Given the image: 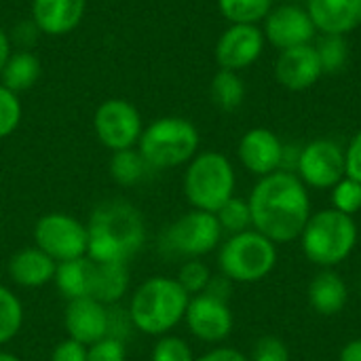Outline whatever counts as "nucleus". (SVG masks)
<instances>
[{"instance_id": "nucleus-9", "label": "nucleus", "mask_w": 361, "mask_h": 361, "mask_svg": "<svg viewBox=\"0 0 361 361\" xmlns=\"http://www.w3.org/2000/svg\"><path fill=\"white\" fill-rule=\"evenodd\" d=\"M222 239V228L216 214L192 209L171 222L161 239L163 247L171 256L201 258L216 250Z\"/></svg>"}, {"instance_id": "nucleus-15", "label": "nucleus", "mask_w": 361, "mask_h": 361, "mask_svg": "<svg viewBox=\"0 0 361 361\" xmlns=\"http://www.w3.org/2000/svg\"><path fill=\"white\" fill-rule=\"evenodd\" d=\"M63 328L68 338L89 347L108 336V307L95 298L68 300L63 311Z\"/></svg>"}, {"instance_id": "nucleus-23", "label": "nucleus", "mask_w": 361, "mask_h": 361, "mask_svg": "<svg viewBox=\"0 0 361 361\" xmlns=\"http://www.w3.org/2000/svg\"><path fill=\"white\" fill-rule=\"evenodd\" d=\"M91 275H93V260L89 256H82V258L59 262L55 269L53 283L66 300L91 298Z\"/></svg>"}, {"instance_id": "nucleus-30", "label": "nucleus", "mask_w": 361, "mask_h": 361, "mask_svg": "<svg viewBox=\"0 0 361 361\" xmlns=\"http://www.w3.org/2000/svg\"><path fill=\"white\" fill-rule=\"evenodd\" d=\"M216 218L220 222V228L222 233H231V235H239V233H245L250 231L252 226V212H250V205L247 201L243 199H228L218 212H216Z\"/></svg>"}, {"instance_id": "nucleus-17", "label": "nucleus", "mask_w": 361, "mask_h": 361, "mask_svg": "<svg viewBox=\"0 0 361 361\" xmlns=\"http://www.w3.org/2000/svg\"><path fill=\"white\" fill-rule=\"evenodd\" d=\"M239 161L243 167L260 178L271 176L281 169V157H283V144L281 140L264 127L250 129L241 142H239Z\"/></svg>"}, {"instance_id": "nucleus-20", "label": "nucleus", "mask_w": 361, "mask_h": 361, "mask_svg": "<svg viewBox=\"0 0 361 361\" xmlns=\"http://www.w3.org/2000/svg\"><path fill=\"white\" fill-rule=\"evenodd\" d=\"M55 269L57 262L36 245L15 252L8 258V267H6L11 281L25 290H36L51 283L55 279Z\"/></svg>"}, {"instance_id": "nucleus-22", "label": "nucleus", "mask_w": 361, "mask_h": 361, "mask_svg": "<svg viewBox=\"0 0 361 361\" xmlns=\"http://www.w3.org/2000/svg\"><path fill=\"white\" fill-rule=\"evenodd\" d=\"M349 300L347 283L332 271L319 273L309 286V305L315 313L330 317L338 315Z\"/></svg>"}, {"instance_id": "nucleus-37", "label": "nucleus", "mask_w": 361, "mask_h": 361, "mask_svg": "<svg viewBox=\"0 0 361 361\" xmlns=\"http://www.w3.org/2000/svg\"><path fill=\"white\" fill-rule=\"evenodd\" d=\"M129 330H135L131 324L129 311H125L116 305H110L108 307V336L125 343V336L129 334Z\"/></svg>"}, {"instance_id": "nucleus-27", "label": "nucleus", "mask_w": 361, "mask_h": 361, "mask_svg": "<svg viewBox=\"0 0 361 361\" xmlns=\"http://www.w3.org/2000/svg\"><path fill=\"white\" fill-rule=\"evenodd\" d=\"M23 326V305L13 290L0 283V349L11 343Z\"/></svg>"}, {"instance_id": "nucleus-12", "label": "nucleus", "mask_w": 361, "mask_h": 361, "mask_svg": "<svg viewBox=\"0 0 361 361\" xmlns=\"http://www.w3.org/2000/svg\"><path fill=\"white\" fill-rule=\"evenodd\" d=\"M264 49V34L258 25L231 23L222 32L216 44V61L220 70H245L250 68Z\"/></svg>"}, {"instance_id": "nucleus-16", "label": "nucleus", "mask_w": 361, "mask_h": 361, "mask_svg": "<svg viewBox=\"0 0 361 361\" xmlns=\"http://www.w3.org/2000/svg\"><path fill=\"white\" fill-rule=\"evenodd\" d=\"M324 74L313 44H300L279 53L275 61V78L288 91H307Z\"/></svg>"}, {"instance_id": "nucleus-36", "label": "nucleus", "mask_w": 361, "mask_h": 361, "mask_svg": "<svg viewBox=\"0 0 361 361\" xmlns=\"http://www.w3.org/2000/svg\"><path fill=\"white\" fill-rule=\"evenodd\" d=\"M250 361H290V351L277 336H264L256 343Z\"/></svg>"}, {"instance_id": "nucleus-35", "label": "nucleus", "mask_w": 361, "mask_h": 361, "mask_svg": "<svg viewBox=\"0 0 361 361\" xmlns=\"http://www.w3.org/2000/svg\"><path fill=\"white\" fill-rule=\"evenodd\" d=\"M87 361H127L125 343L112 336H104L102 341L87 347Z\"/></svg>"}, {"instance_id": "nucleus-40", "label": "nucleus", "mask_w": 361, "mask_h": 361, "mask_svg": "<svg viewBox=\"0 0 361 361\" xmlns=\"http://www.w3.org/2000/svg\"><path fill=\"white\" fill-rule=\"evenodd\" d=\"M231 292H233V281L220 273V275H212V279H209V283H207V288H205V292H203V294H207V296H214V298H218V300L228 302Z\"/></svg>"}, {"instance_id": "nucleus-4", "label": "nucleus", "mask_w": 361, "mask_h": 361, "mask_svg": "<svg viewBox=\"0 0 361 361\" xmlns=\"http://www.w3.org/2000/svg\"><path fill=\"white\" fill-rule=\"evenodd\" d=\"M137 150L150 169H173L195 159L199 150V131L188 118L163 116L144 127Z\"/></svg>"}, {"instance_id": "nucleus-6", "label": "nucleus", "mask_w": 361, "mask_h": 361, "mask_svg": "<svg viewBox=\"0 0 361 361\" xmlns=\"http://www.w3.org/2000/svg\"><path fill=\"white\" fill-rule=\"evenodd\" d=\"M184 195L195 209L216 214L235 197V169L222 152H201L184 173Z\"/></svg>"}, {"instance_id": "nucleus-2", "label": "nucleus", "mask_w": 361, "mask_h": 361, "mask_svg": "<svg viewBox=\"0 0 361 361\" xmlns=\"http://www.w3.org/2000/svg\"><path fill=\"white\" fill-rule=\"evenodd\" d=\"M87 256L95 262L129 264L146 243V222L142 212L125 199L102 201L87 222Z\"/></svg>"}, {"instance_id": "nucleus-7", "label": "nucleus", "mask_w": 361, "mask_h": 361, "mask_svg": "<svg viewBox=\"0 0 361 361\" xmlns=\"http://www.w3.org/2000/svg\"><path fill=\"white\" fill-rule=\"evenodd\" d=\"M277 264V247L258 231L231 235L218 254V267L233 283L262 281Z\"/></svg>"}, {"instance_id": "nucleus-42", "label": "nucleus", "mask_w": 361, "mask_h": 361, "mask_svg": "<svg viewBox=\"0 0 361 361\" xmlns=\"http://www.w3.org/2000/svg\"><path fill=\"white\" fill-rule=\"evenodd\" d=\"M338 361H361V338L347 343L338 355Z\"/></svg>"}, {"instance_id": "nucleus-13", "label": "nucleus", "mask_w": 361, "mask_h": 361, "mask_svg": "<svg viewBox=\"0 0 361 361\" xmlns=\"http://www.w3.org/2000/svg\"><path fill=\"white\" fill-rule=\"evenodd\" d=\"M190 334L203 343H222L233 332V313L228 302L207 294L192 296L184 315Z\"/></svg>"}, {"instance_id": "nucleus-38", "label": "nucleus", "mask_w": 361, "mask_h": 361, "mask_svg": "<svg viewBox=\"0 0 361 361\" xmlns=\"http://www.w3.org/2000/svg\"><path fill=\"white\" fill-rule=\"evenodd\" d=\"M345 178H351L361 184V131L353 135L345 152Z\"/></svg>"}, {"instance_id": "nucleus-25", "label": "nucleus", "mask_w": 361, "mask_h": 361, "mask_svg": "<svg viewBox=\"0 0 361 361\" xmlns=\"http://www.w3.org/2000/svg\"><path fill=\"white\" fill-rule=\"evenodd\" d=\"M110 176L118 186H135L140 184L150 169V165L144 161L142 152L135 148H127V150H116L110 157Z\"/></svg>"}, {"instance_id": "nucleus-21", "label": "nucleus", "mask_w": 361, "mask_h": 361, "mask_svg": "<svg viewBox=\"0 0 361 361\" xmlns=\"http://www.w3.org/2000/svg\"><path fill=\"white\" fill-rule=\"evenodd\" d=\"M129 269L127 264L114 262H95L91 275V298L110 307L116 305L129 292Z\"/></svg>"}, {"instance_id": "nucleus-11", "label": "nucleus", "mask_w": 361, "mask_h": 361, "mask_svg": "<svg viewBox=\"0 0 361 361\" xmlns=\"http://www.w3.org/2000/svg\"><path fill=\"white\" fill-rule=\"evenodd\" d=\"M296 171L305 186L334 188L345 178V150L332 140H315L300 150Z\"/></svg>"}, {"instance_id": "nucleus-14", "label": "nucleus", "mask_w": 361, "mask_h": 361, "mask_svg": "<svg viewBox=\"0 0 361 361\" xmlns=\"http://www.w3.org/2000/svg\"><path fill=\"white\" fill-rule=\"evenodd\" d=\"M264 38L286 51L300 44H311L315 25L307 13V8L298 4H281L277 8H271V13L264 17Z\"/></svg>"}, {"instance_id": "nucleus-44", "label": "nucleus", "mask_w": 361, "mask_h": 361, "mask_svg": "<svg viewBox=\"0 0 361 361\" xmlns=\"http://www.w3.org/2000/svg\"><path fill=\"white\" fill-rule=\"evenodd\" d=\"M0 361H21L17 355H13V353H8V351H2L0 349Z\"/></svg>"}, {"instance_id": "nucleus-41", "label": "nucleus", "mask_w": 361, "mask_h": 361, "mask_svg": "<svg viewBox=\"0 0 361 361\" xmlns=\"http://www.w3.org/2000/svg\"><path fill=\"white\" fill-rule=\"evenodd\" d=\"M195 361H250L241 351L237 349H231V347H218V349H212L207 351L205 355H201L199 360Z\"/></svg>"}, {"instance_id": "nucleus-28", "label": "nucleus", "mask_w": 361, "mask_h": 361, "mask_svg": "<svg viewBox=\"0 0 361 361\" xmlns=\"http://www.w3.org/2000/svg\"><path fill=\"white\" fill-rule=\"evenodd\" d=\"M218 8L231 23L256 25L271 13L273 0H218Z\"/></svg>"}, {"instance_id": "nucleus-43", "label": "nucleus", "mask_w": 361, "mask_h": 361, "mask_svg": "<svg viewBox=\"0 0 361 361\" xmlns=\"http://www.w3.org/2000/svg\"><path fill=\"white\" fill-rule=\"evenodd\" d=\"M11 53H13V51H11V36L0 27V74H2L4 63H6V59H8Z\"/></svg>"}, {"instance_id": "nucleus-3", "label": "nucleus", "mask_w": 361, "mask_h": 361, "mask_svg": "<svg viewBox=\"0 0 361 361\" xmlns=\"http://www.w3.org/2000/svg\"><path fill=\"white\" fill-rule=\"evenodd\" d=\"M190 296L171 277H150L142 281L129 300V317L137 332L146 336H165L184 322Z\"/></svg>"}, {"instance_id": "nucleus-1", "label": "nucleus", "mask_w": 361, "mask_h": 361, "mask_svg": "<svg viewBox=\"0 0 361 361\" xmlns=\"http://www.w3.org/2000/svg\"><path fill=\"white\" fill-rule=\"evenodd\" d=\"M247 205L254 231L271 239L275 245L298 239L311 218L307 186L290 171H275L260 178Z\"/></svg>"}, {"instance_id": "nucleus-39", "label": "nucleus", "mask_w": 361, "mask_h": 361, "mask_svg": "<svg viewBox=\"0 0 361 361\" xmlns=\"http://www.w3.org/2000/svg\"><path fill=\"white\" fill-rule=\"evenodd\" d=\"M51 361H87V347L72 338H66L55 345Z\"/></svg>"}, {"instance_id": "nucleus-32", "label": "nucleus", "mask_w": 361, "mask_h": 361, "mask_svg": "<svg viewBox=\"0 0 361 361\" xmlns=\"http://www.w3.org/2000/svg\"><path fill=\"white\" fill-rule=\"evenodd\" d=\"M150 361H195L190 345L180 336H159L157 345L150 351Z\"/></svg>"}, {"instance_id": "nucleus-31", "label": "nucleus", "mask_w": 361, "mask_h": 361, "mask_svg": "<svg viewBox=\"0 0 361 361\" xmlns=\"http://www.w3.org/2000/svg\"><path fill=\"white\" fill-rule=\"evenodd\" d=\"M209 279H212V271H209V267H207L203 260H199V258L186 260V262L180 267L178 277H176V281L182 286V290H184L190 298L203 294L205 288H207V283H209Z\"/></svg>"}, {"instance_id": "nucleus-8", "label": "nucleus", "mask_w": 361, "mask_h": 361, "mask_svg": "<svg viewBox=\"0 0 361 361\" xmlns=\"http://www.w3.org/2000/svg\"><path fill=\"white\" fill-rule=\"evenodd\" d=\"M32 237H34V245L42 250L47 256H51L57 264L87 256V247H89L87 224H82L78 218L70 214L51 212L40 216L34 224Z\"/></svg>"}, {"instance_id": "nucleus-29", "label": "nucleus", "mask_w": 361, "mask_h": 361, "mask_svg": "<svg viewBox=\"0 0 361 361\" xmlns=\"http://www.w3.org/2000/svg\"><path fill=\"white\" fill-rule=\"evenodd\" d=\"M319 63L324 74H334L341 72L349 59V44L345 36H334V34H324L322 40L315 44Z\"/></svg>"}, {"instance_id": "nucleus-26", "label": "nucleus", "mask_w": 361, "mask_h": 361, "mask_svg": "<svg viewBox=\"0 0 361 361\" xmlns=\"http://www.w3.org/2000/svg\"><path fill=\"white\" fill-rule=\"evenodd\" d=\"M209 91H212L214 104L226 112L237 110L245 97V85H243L241 76L233 70H218L216 76L212 78Z\"/></svg>"}, {"instance_id": "nucleus-33", "label": "nucleus", "mask_w": 361, "mask_h": 361, "mask_svg": "<svg viewBox=\"0 0 361 361\" xmlns=\"http://www.w3.org/2000/svg\"><path fill=\"white\" fill-rule=\"evenodd\" d=\"M21 123V102L17 93L0 82V140L15 133Z\"/></svg>"}, {"instance_id": "nucleus-34", "label": "nucleus", "mask_w": 361, "mask_h": 361, "mask_svg": "<svg viewBox=\"0 0 361 361\" xmlns=\"http://www.w3.org/2000/svg\"><path fill=\"white\" fill-rule=\"evenodd\" d=\"M332 203L334 209L353 216L361 209V184L351 180V178H343L334 188H332Z\"/></svg>"}, {"instance_id": "nucleus-19", "label": "nucleus", "mask_w": 361, "mask_h": 361, "mask_svg": "<svg viewBox=\"0 0 361 361\" xmlns=\"http://www.w3.org/2000/svg\"><path fill=\"white\" fill-rule=\"evenodd\" d=\"M307 13L322 34L345 36L361 25V0H307Z\"/></svg>"}, {"instance_id": "nucleus-10", "label": "nucleus", "mask_w": 361, "mask_h": 361, "mask_svg": "<svg viewBox=\"0 0 361 361\" xmlns=\"http://www.w3.org/2000/svg\"><path fill=\"white\" fill-rule=\"evenodd\" d=\"M93 131L99 144L112 152L135 148L144 131L142 114L127 99H106L93 114Z\"/></svg>"}, {"instance_id": "nucleus-24", "label": "nucleus", "mask_w": 361, "mask_h": 361, "mask_svg": "<svg viewBox=\"0 0 361 361\" xmlns=\"http://www.w3.org/2000/svg\"><path fill=\"white\" fill-rule=\"evenodd\" d=\"M0 78H2V85L11 89L13 93L27 91L40 78V59L27 49L13 51L4 63Z\"/></svg>"}, {"instance_id": "nucleus-18", "label": "nucleus", "mask_w": 361, "mask_h": 361, "mask_svg": "<svg viewBox=\"0 0 361 361\" xmlns=\"http://www.w3.org/2000/svg\"><path fill=\"white\" fill-rule=\"evenodd\" d=\"M87 0H32V21L40 34L66 36L85 17Z\"/></svg>"}, {"instance_id": "nucleus-5", "label": "nucleus", "mask_w": 361, "mask_h": 361, "mask_svg": "<svg viewBox=\"0 0 361 361\" xmlns=\"http://www.w3.org/2000/svg\"><path fill=\"white\" fill-rule=\"evenodd\" d=\"M305 256L319 267H336L347 260L357 243V226L353 216L338 209H322L311 214L302 235Z\"/></svg>"}]
</instances>
